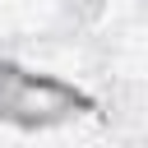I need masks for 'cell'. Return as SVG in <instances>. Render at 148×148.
I'll return each mask as SVG.
<instances>
[{
	"label": "cell",
	"instance_id": "6da1fadb",
	"mask_svg": "<svg viewBox=\"0 0 148 148\" xmlns=\"http://www.w3.org/2000/svg\"><path fill=\"white\" fill-rule=\"evenodd\" d=\"M88 111V97L51 74H32L18 65H0V120L18 130H51Z\"/></svg>",
	"mask_w": 148,
	"mask_h": 148
}]
</instances>
